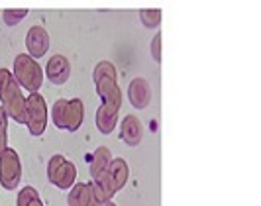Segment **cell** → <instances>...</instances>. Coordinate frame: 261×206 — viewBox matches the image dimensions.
Returning <instances> with one entry per match:
<instances>
[{"label": "cell", "mask_w": 261, "mask_h": 206, "mask_svg": "<svg viewBox=\"0 0 261 206\" xmlns=\"http://www.w3.org/2000/svg\"><path fill=\"white\" fill-rule=\"evenodd\" d=\"M0 104L8 118L18 124H26V96L20 90V83L8 69H0Z\"/></svg>", "instance_id": "obj_1"}, {"label": "cell", "mask_w": 261, "mask_h": 206, "mask_svg": "<svg viewBox=\"0 0 261 206\" xmlns=\"http://www.w3.org/2000/svg\"><path fill=\"white\" fill-rule=\"evenodd\" d=\"M92 79H94V87H96V92H98L102 104L114 106V108L120 110V106H122V90L118 87L114 65L110 61H100L94 67Z\"/></svg>", "instance_id": "obj_2"}, {"label": "cell", "mask_w": 261, "mask_h": 206, "mask_svg": "<svg viewBox=\"0 0 261 206\" xmlns=\"http://www.w3.org/2000/svg\"><path fill=\"white\" fill-rule=\"evenodd\" d=\"M51 120L59 130L77 132L85 120V104L81 98H61L51 106Z\"/></svg>", "instance_id": "obj_3"}, {"label": "cell", "mask_w": 261, "mask_h": 206, "mask_svg": "<svg viewBox=\"0 0 261 206\" xmlns=\"http://www.w3.org/2000/svg\"><path fill=\"white\" fill-rule=\"evenodd\" d=\"M14 77L28 92H38L43 85V71L38 65L36 57L30 53H20L14 59Z\"/></svg>", "instance_id": "obj_4"}, {"label": "cell", "mask_w": 261, "mask_h": 206, "mask_svg": "<svg viewBox=\"0 0 261 206\" xmlns=\"http://www.w3.org/2000/svg\"><path fill=\"white\" fill-rule=\"evenodd\" d=\"M130 177V167H128V163L124 161V159H112L110 161V165L106 169V173L100 177V179L92 181L100 191L105 194L108 200H112V196L126 185V181Z\"/></svg>", "instance_id": "obj_5"}, {"label": "cell", "mask_w": 261, "mask_h": 206, "mask_svg": "<svg viewBox=\"0 0 261 206\" xmlns=\"http://www.w3.org/2000/svg\"><path fill=\"white\" fill-rule=\"evenodd\" d=\"M26 126L32 136H41L47 128V102L38 92H30L26 98Z\"/></svg>", "instance_id": "obj_6"}, {"label": "cell", "mask_w": 261, "mask_h": 206, "mask_svg": "<svg viewBox=\"0 0 261 206\" xmlns=\"http://www.w3.org/2000/svg\"><path fill=\"white\" fill-rule=\"evenodd\" d=\"M47 179L61 191L73 189V185L77 181V169L69 159L57 153L53 155L49 159V163H47Z\"/></svg>", "instance_id": "obj_7"}, {"label": "cell", "mask_w": 261, "mask_h": 206, "mask_svg": "<svg viewBox=\"0 0 261 206\" xmlns=\"http://www.w3.org/2000/svg\"><path fill=\"white\" fill-rule=\"evenodd\" d=\"M22 179V163L20 155L12 147H6L0 153V185L6 191H16Z\"/></svg>", "instance_id": "obj_8"}, {"label": "cell", "mask_w": 261, "mask_h": 206, "mask_svg": "<svg viewBox=\"0 0 261 206\" xmlns=\"http://www.w3.org/2000/svg\"><path fill=\"white\" fill-rule=\"evenodd\" d=\"M26 49L32 57H43L49 49V34L41 26H32L26 34Z\"/></svg>", "instance_id": "obj_9"}, {"label": "cell", "mask_w": 261, "mask_h": 206, "mask_svg": "<svg viewBox=\"0 0 261 206\" xmlns=\"http://www.w3.org/2000/svg\"><path fill=\"white\" fill-rule=\"evenodd\" d=\"M45 75H47V79L51 81L53 85H63V83H67V79L71 75L69 59L63 57V55H53L51 59L47 61Z\"/></svg>", "instance_id": "obj_10"}, {"label": "cell", "mask_w": 261, "mask_h": 206, "mask_svg": "<svg viewBox=\"0 0 261 206\" xmlns=\"http://www.w3.org/2000/svg\"><path fill=\"white\" fill-rule=\"evenodd\" d=\"M128 100L134 108H145L151 100V89L147 85V81L142 77L132 79L130 87H128Z\"/></svg>", "instance_id": "obj_11"}, {"label": "cell", "mask_w": 261, "mask_h": 206, "mask_svg": "<svg viewBox=\"0 0 261 206\" xmlns=\"http://www.w3.org/2000/svg\"><path fill=\"white\" fill-rule=\"evenodd\" d=\"M120 132H122V140L128 143V145H132V147L142 142V136H144L142 122H140V118L134 116V114H128V116L122 120Z\"/></svg>", "instance_id": "obj_12"}, {"label": "cell", "mask_w": 261, "mask_h": 206, "mask_svg": "<svg viewBox=\"0 0 261 206\" xmlns=\"http://www.w3.org/2000/svg\"><path fill=\"white\" fill-rule=\"evenodd\" d=\"M118 126V108L100 104L96 110V128L100 134H110Z\"/></svg>", "instance_id": "obj_13"}, {"label": "cell", "mask_w": 261, "mask_h": 206, "mask_svg": "<svg viewBox=\"0 0 261 206\" xmlns=\"http://www.w3.org/2000/svg\"><path fill=\"white\" fill-rule=\"evenodd\" d=\"M112 157V153H110V149L108 147H105V145H100V147H96L94 149V153H92V161H91V177L92 181L100 179L102 175L106 173V169H108V165H110V159Z\"/></svg>", "instance_id": "obj_14"}, {"label": "cell", "mask_w": 261, "mask_h": 206, "mask_svg": "<svg viewBox=\"0 0 261 206\" xmlns=\"http://www.w3.org/2000/svg\"><path fill=\"white\" fill-rule=\"evenodd\" d=\"M91 196V183H79L73 185L69 193V206H85Z\"/></svg>", "instance_id": "obj_15"}, {"label": "cell", "mask_w": 261, "mask_h": 206, "mask_svg": "<svg viewBox=\"0 0 261 206\" xmlns=\"http://www.w3.org/2000/svg\"><path fill=\"white\" fill-rule=\"evenodd\" d=\"M16 206H43V202H41L38 191L34 187H26V189H22L18 193Z\"/></svg>", "instance_id": "obj_16"}, {"label": "cell", "mask_w": 261, "mask_h": 206, "mask_svg": "<svg viewBox=\"0 0 261 206\" xmlns=\"http://www.w3.org/2000/svg\"><path fill=\"white\" fill-rule=\"evenodd\" d=\"M140 20L145 28H157L161 24V10L159 8H149L140 12Z\"/></svg>", "instance_id": "obj_17"}, {"label": "cell", "mask_w": 261, "mask_h": 206, "mask_svg": "<svg viewBox=\"0 0 261 206\" xmlns=\"http://www.w3.org/2000/svg\"><path fill=\"white\" fill-rule=\"evenodd\" d=\"M28 16V10L26 8H8V10H4L2 12V20H4V24H8V26H16V24H20L24 18Z\"/></svg>", "instance_id": "obj_18"}, {"label": "cell", "mask_w": 261, "mask_h": 206, "mask_svg": "<svg viewBox=\"0 0 261 206\" xmlns=\"http://www.w3.org/2000/svg\"><path fill=\"white\" fill-rule=\"evenodd\" d=\"M8 147V114L0 104V153Z\"/></svg>", "instance_id": "obj_19"}, {"label": "cell", "mask_w": 261, "mask_h": 206, "mask_svg": "<svg viewBox=\"0 0 261 206\" xmlns=\"http://www.w3.org/2000/svg\"><path fill=\"white\" fill-rule=\"evenodd\" d=\"M151 57L155 59L157 63L161 61V34L157 32L153 39H151Z\"/></svg>", "instance_id": "obj_20"}, {"label": "cell", "mask_w": 261, "mask_h": 206, "mask_svg": "<svg viewBox=\"0 0 261 206\" xmlns=\"http://www.w3.org/2000/svg\"><path fill=\"white\" fill-rule=\"evenodd\" d=\"M105 206H116V204H114V202H112V200H108V202H106Z\"/></svg>", "instance_id": "obj_21"}]
</instances>
